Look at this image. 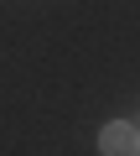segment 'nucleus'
Segmentation results:
<instances>
[{
  "label": "nucleus",
  "mask_w": 140,
  "mask_h": 156,
  "mask_svg": "<svg viewBox=\"0 0 140 156\" xmlns=\"http://www.w3.org/2000/svg\"><path fill=\"white\" fill-rule=\"evenodd\" d=\"M135 156H140V146H135Z\"/></svg>",
  "instance_id": "2"
},
{
  "label": "nucleus",
  "mask_w": 140,
  "mask_h": 156,
  "mask_svg": "<svg viewBox=\"0 0 140 156\" xmlns=\"http://www.w3.org/2000/svg\"><path fill=\"white\" fill-rule=\"evenodd\" d=\"M135 146H140V130L125 125V120H114V125L99 130V156H135Z\"/></svg>",
  "instance_id": "1"
}]
</instances>
